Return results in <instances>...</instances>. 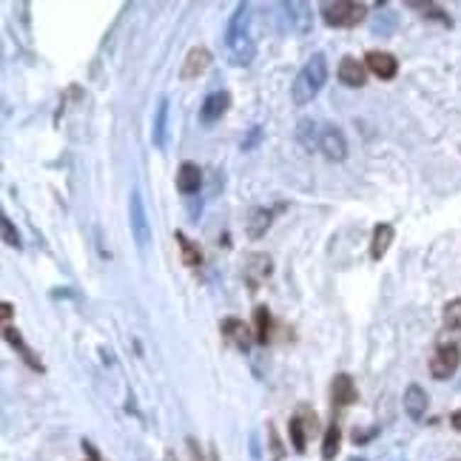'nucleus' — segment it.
I'll list each match as a JSON object with an SVG mask.
<instances>
[{
    "mask_svg": "<svg viewBox=\"0 0 461 461\" xmlns=\"http://www.w3.org/2000/svg\"><path fill=\"white\" fill-rule=\"evenodd\" d=\"M271 331H274L271 311L265 305H257V311H254V333H257V342L260 345H268L271 342Z\"/></svg>",
    "mask_w": 461,
    "mask_h": 461,
    "instance_id": "6ab92c4d",
    "label": "nucleus"
},
{
    "mask_svg": "<svg viewBox=\"0 0 461 461\" xmlns=\"http://www.w3.org/2000/svg\"><path fill=\"white\" fill-rule=\"evenodd\" d=\"M458 365H461V348L458 345H441V348H435V353L430 359V373H433V379L444 382L458 370Z\"/></svg>",
    "mask_w": 461,
    "mask_h": 461,
    "instance_id": "423d86ee",
    "label": "nucleus"
},
{
    "mask_svg": "<svg viewBox=\"0 0 461 461\" xmlns=\"http://www.w3.org/2000/svg\"><path fill=\"white\" fill-rule=\"evenodd\" d=\"M211 66V52L208 49H191L188 52V57H185V66H182V80H194V77H199L205 69Z\"/></svg>",
    "mask_w": 461,
    "mask_h": 461,
    "instance_id": "f3484780",
    "label": "nucleus"
},
{
    "mask_svg": "<svg viewBox=\"0 0 461 461\" xmlns=\"http://www.w3.org/2000/svg\"><path fill=\"white\" fill-rule=\"evenodd\" d=\"M0 225H4V243L12 245V248H21V237H18V230L12 228V219L4 216V219H0Z\"/></svg>",
    "mask_w": 461,
    "mask_h": 461,
    "instance_id": "393cba45",
    "label": "nucleus"
},
{
    "mask_svg": "<svg viewBox=\"0 0 461 461\" xmlns=\"http://www.w3.org/2000/svg\"><path fill=\"white\" fill-rule=\"evenodd\" d=\"M393 237H396V228L390 222H379L370 237V260H382L387 254V248L393 245Z\"/></svg>",
    "mask_w": 461,
    "mask_h": 461,
    "instance_id": "ddd939ff",
    "label": "nucleus"
},
{
    "mask_svg": "<svg viewBox=\"0 0 461 461\" xmlns=\"http://www.w3.org/2000/svg\"><path fill=\"white\" fill-rule=\"evenodd\" d=\"M319 151H322L331 162H342V160L348 157V140H345L342 128L325 126V128H322V137H319Z\"/></svg>",
    "mask_w": 461,
    "mask_h": 461,
    "instance_id": "0eeeda50",
    "label": "nucleus"
},
{
    "mask_svg": "<svg viewBox=\"0 0 461 461\" xmlns=\"http://www.w3.org/2000/svg\"><path fill=\"white\" fill-rule=\"evenodd\" d=\"M83 450L89 452V461H103V458H100V452H97V450L89 444V441H83Z\"/></svg>",
    "mask_w": 461,
    "mask_h": 461,
    "instance_id": "c85d7f7f",
    "label": "nucleus"
},
{
    "mask_svg": "<svg viewBox=\"0 0 461 461\" xmlns=\"http://www.w3.org/2000/svg\"><path fill=\"white\" fill-rule=\"evenodd\" d=\"M373 435H376V427H370V430H353V441L356 444H367Z\"/></svg>",
    "mask_w": 461,
    "mask_h": 461,
    "instance_id": "a878e982",
    "label": "nucleus"
},
{
    "mask_svg": "<svg viewBox=\"0 0 461 461\" xmlns=\"http://www.w3.org/2000/svg\"><path fill=\"white\" fill-rule=\"evenodd\" d=\"M228 109H230V94L228 91H211L202 100V106H199V123L202 126H213V123H219V117Z\"/></svg>",
    "mask_w": 461,
    "mask_h": 461,
    "instance_id": "6e6552de",
    "label": "nucleus"
},
{
    "mask_svg": "<svg viewBox=\"0 0 461 461\" xmlns=\"http://www.w3.org/2000/svg\"><path fill=\"white\" fill-rule=\"evenodd\" d=\"M174 240H177V245H179V251H182V262L188 265V268H196L199 262H202V251L182 234V230H177L174 234Z\"/></svg>",
    "mask_w": 461,
    "mask_h": 461,
    "instance_id": "412c9836",
    "label": "nucleus"
},
{
    "mask_svg": "<svg viewBox=\"0 0 461 461\" xmlns=\"http://www.w3.org/2000/svg\"><path fill=\"white\" fill-rule=\"evenodd\" d=\"M0 313H4V325H12V302H0Z\"/></svg>",
    "mask_w": 461,
    "mask_h": 461,
    "instance_id": "cd10ccee",
    "label": "nucleus"
},
{
    "mask_svg": "<svg viewBox=\"0 0 461 461\" xmlns=\"http://www.w3.org/2000/svg\"><path fill=\"white\" fill-rule=\"evenodd\" d=\"M331 396H333V404L336 407H348L356 401V384L350 379V373H339L331 384Z\"/></svg>",
    "mask_w": 461,
    "mask_h": 461,
    "instance_id": "2eb2a0df",
    "label": "nucleus"
},
{
    "mask_svg": "<svg viewBox=\"0 0 461 461\" xmlns=\"http://www.w3.org/2000/svg\"><path fill=\"white\" fill-rule=\"evenodd\" d=\"M219 331H222V336L234 345V348H240L243 353H248L251 350V345L257 342V333H254V328L248 325V322H243V319H237V316H225L222 322H219Z\"/></svg>",
    "mask_w": 461,
    "mask_h": 461,
    "instance_id": "39448f33",
    "label": "nucleus"
},
{
    "mask_svg": "<svg viewBox=\"0 0 461 461\" xmlns=\"http://www.w3.org/2000/svg\"><path fill=\"white\" fill-rule=\"evenodd\" d=\"M128 225H131V237L137 243V248L143 251L151 240V225H148V213H145V205H143V194L134 188L131 196H128Z\"/></svg>",
    "mask_w": 461,
    "mask_h": 461,
    "instance_id": "20e7f679",
    "label": "nucleus"
},
{
    "mask_svg": "<svg viewBox=\"0 0 461 461\" xmlns=\"http://www.w3.org/2000/svg\"><path fill=\"white\" fill-rule=\"evenodd\" d=\"M260 137H262V128H254V131H251V134L243 140V148H254V143H257Z\"/></svg>",
    "mask_w": 461,
    "mask_h": 461,
    "instance_id": "bb28decb",
    "label": "nucleus"
},
{
    "mask_svg": "<svg viewBox=\"0 0 461 461\" xmlns=\"http://www.w3.org/2000/svg\"><path fill=\"white\" fill-rule=\"evenodd\" d=\"M444 325L452 328V331H461V296L452 299V302H447V308H444Z\"/></svg>",
    "mask_w": 461,
    "mask_h": 461,
    "instance_id": "b1692460",
    "label": "nucleus"
},
{
    "mask_svg": "<svg viewBox=\"0 0 461 461\" xmlns=\"http://www.w3.org/2000/svg\"><path fill=\"white\" fill-rule=\"evenodd\" d=\"M365 66H367V72L376 74L379 80H393L396 72H399V60H396V55H390V52H367Z\"/></svg>",
    "mask_w": 461,
    "mask_h": 461,
    "instance_id": "1a4fd4ad",
    "label": "nucleus"
},
{
    "mask_svg": "<svg viewBox=\"0 0 461 461\" xmlns=\"http://www.w3.org/2000/svg\"><path fill=\"white\" fill-rule=\"evenodd\" d=\"M336 77L350 89H362L367 83V66L359 63L356 57H342V63L336 69Z\"/></svg>",
    "mask_w": 461,
    "mask_h": 461,
    "instance_id": "9d476101",
    "label": "nucleus"
},
{
    "mask_svg": "<svg viewBox=\"0 0 461 461\" xmlns=\"http://www.w3.org/2000/svg\"><path fill=\"white\" fill-rule=\"evenodd\" d=\"M271 219H274V213H271L268 208H254V211L248 213V219H245V230H248V237H251V240H260V237L265 234V230H268Z\"/></svg>",
    "mask_w": 461,
    "mask_h": 461,
    "instance_id": "a211bd4d",
    "label": "nucleus"
},
{
    "mask_svg": "<svg viewBox=\"0 0 461 461\" xmlns=\"http://www.w3.org/2000/svg\"><path fill=\"white\" fill-rule=\"evenodd\" d=\"M404 413L413 418V421H421V416L427 413V393L421 384H410L404 390Z\"/></svg>",
    "mask_w": 461,
    "mask_h": 461,
    "instance_id": "dca6fc26",
    "label": "nucleus"
},
{
    "mask_svg": "<svg viewBox=\"0 0 461 461\" xmlns=\"http://www.w3.org/2000/svg\"><path fill=\"white\" fill-rule=\"evenodd\" d=\"M450 424H452V427H455V430L461 433V410H455V413L450 416Z\"/></svg>",
    "mask_w": 461,
    "mask_h": 461,
    "instance_id": "c756f323",
    "label": "nucleus"
},
{
    "mask_svg": "<svg viewBox=\"0 0 461 461\" xmlns=\"http://www.w3.org/2000/svg\"><path fill=\"white\" fill-rule=\"evenodd\" d=\"M339 441H342V430H339V424L333 421V424L325 430V441H322V458H325V461H333V458H336Z\"/></svg>",
    "mask_w": 461,
    "mask_h": 461,
    "instance_id": "4be33fe9",
    "label": "nucleus"
},
{
    "mask_svg": "<svg viewBox=\"0 0 461 461\" xmlns=\"http://www.w3.org/2000/svg\"><path fill=\"white\" fill-rule=\"evenodd\" d=\"M165 140H168V97H160L157 114H154V126H151V145L154 148H165Z\"/></svg>",
    "mask_w": 461,
    "mask_h": 461,
    "instance_id": "4468645a",
    "label": "nucleus"
},
{
    "mask_svg": "<svg viewBox=\"0 0 461 461\" xmlns=\"http://www.w3.org/2000/svg\"><path fill=\"white\" fill-rule=\"evenodd\" d=\"M248 4H240L234 18L228 21V32H225V46H228V60L234 66H251L257 46L254 38L248 32Z\"/></svg>",
    "mask_w": 461,
    "mask_h": 461,
    "instance_id": "f257e3e1",
    "label": "nucleus"
},
{
    "mask_svg": "<svg viewBox=\"0 0 461 461\" xmlns=\"http://www.w3.org/2000/svg\"><path fill=\"white\" fill-rule=\"evenodd\" d=\"M296 137H299V143H302L308 151H313V148H319L322 128L316 126V120H299V126H296Z\"/></svg>",
    "mask_w": 461,
    "mask_h": 461,
    "instance_id": "aec40b11",
    "label": "nucleus"
},
{
    "mask_svg": "<svg viewBox=\"0 0 461 461\" xmlns=\"http://www.w3.org/2000/svg\"><path fill=\"white\" fill-rule=\"evenodd\" d=\"M322 21L331 29H353L367 18V6L356 4V0H333V4H322Z\"/></svg>",
    "mask_w": 461,
    "mask_h": 461,
    "instance_id": "7ed1b4c3",
    "label": "nucleus"
},
{
    "mask_svg": "<svg viewBox=\"0 0 461 461\" xmlns=\"http://www.w3.org/2000/svg\"><path fill=\"white\" fill-rule=\"evenodd\" d=\"M199 185H202V171H199V165L191 162V160H185V162L177 168V188H179V194L191 196V194L199 191Z\"/></svg>",
    "mask_w": 461,
    "mask_h": 461,
    "instance_id": "f8f14e48",
    "label": "nucleus"
},
{
    "mask_svg": "<svg viewBox=\"0 0 461 461\" xmlns=\"http://www.w3.org/2000/svg\"><path fill=\"white\" fill-rule=\"evenodd\" d=\"M288 430H291L294 450H296V452H305V447H308V430H305V418H302V416H294V418L288 421Z\"/></svg>",
    "mask_w": 461,
    "mask_h": 461,
    "instance_id": "5701e85b",
    "label": "nucleus"
},
{
    "mask_svg": "<svg viewBox=\"0 0 461 461\" xmlns=\"http://www.w3.org/2000/svg\"><path fill=\"white\" fill-rule=\"evenodd\" d=\"M328 60H325V55L322 52H316V55H311V60L299 69V74H296V80H294V86H291V97H294V103L296 106H305V103H311V100H316V94L325 89V83H328Z\"/></svg>",
    "mask_w": 461,
    "mask_h": 461,
    "instance_id": "f03ea898",
    "label": "nucleus"
},
{
    "mask_svg": "<svg viewBox=\"0 0 461 461\" xmlns=\"http://www.w3.org/2000/svg\"><path fill=\"white\" fill-rule=\"evenodd\" d=\"M4 339H6V342L15 348V350H18V356H21V359H23V362L32 367V370H38V373H43V370H46V367H43V362H40V359H38V356L29 350V345L23 342V336L18 333V328H15V325H4Z\"/></svg>",
    "mask_w": 461,
    "mask_h": 461,
    "instance_id": "9b49d317",
    "label": "nucleus"
}]
</instances>
